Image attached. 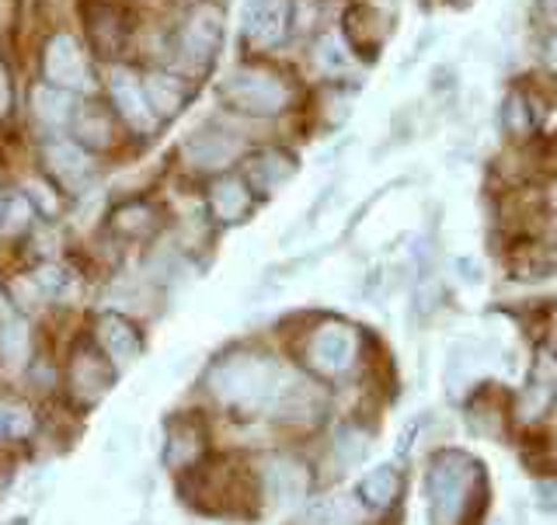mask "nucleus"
I'll use <instances>...</instances> for the list:
<instances>
[{"instance_id": "1", "label": "nucleus", "mask_w": 557, "mask_h": 525, "mask_svg": "<svg viewBox=\"0 0 557 525\" xmlns=\"http://www.w3.org/2000/svg\"><path fill=\"white\" fill-rule=\"evenodd\" d=\"M286 370L269 355H251V352H237L220 359L213 370H209V393L223 404L234 408H248V411H272L278 390L286 387Z\"/></svg>"}, {"instance_id": "2", "label": "nucleus", "mask_w": 557, "mask_h": 525, "mask_svg": "<svg viewBox=\"0 0 557 525\" xmlns=\"http://www.w3.org/2000/svg\"><path fill=\"white\" fill-rule=\"evenodd\" d=\"M474 484H478V470L463 452H443V457H435L429 470L432 525H460Z\"/></svg>"}, {"instance_id": "3", "label": "nucleus", "mask_w": 557, "mask_h": 525, "mask_svg": "<svg viewBox=\"0 0 557 525\" xmlns=\"http://www.w3.org/2000/svg\"><path fill=\"white\" fill-rule=\"evenodd\" d=\"M223 98L231 101L237 112L275 115L286 109L289 91L283 80L265 74V70H234V74L223 80Z\"/></svg>"}, {"instance_id": "4", "label": "nucleus", "mask_w": 557, "mask_h": 525, "mask_svg": "<svg viewBox=\"0 0 557 525\" xmlns=\"http://www.w3.org/2000/svg\"><path fill=\"white\" fill-rule=\"evenodd\" d=\"M356 359V330L345 324H324L318 335L310 338V362L313 370H321L324 376L345 373Z\"/></svg>"}, {"instance_id": "5", "label": "nucleus", "mask_w": 557, "mask_h": 525, "mask_svg": "<svg viewBox=\"0 0 557 525\" xmlns=\"http://www.w3.org/2000/svg\"><path fill=\"white\" fill-rule=\"evenodd\" d=\"M220 39H223V14L206 4L188 17V25L182 32V57L191 66H206L216 57Z\"/></svg>"}, {"instance_id": "6", "label": "nucleus", "mask_w": 557, "mask_h": 525, "mask_svg": "<svg viewBox=\"0 0 557 525\" xmlns=\"http://www.w3.org/2000/svg\"><path fill=\"white\" fill-rule=\"evenodd\" d=\"M240 28L251 46H275L286 35V0H244Z\"/></svg>"}, {"instance_id": "7", "label": "nucleus", "mask_w": 557, "mask_h": 525, "mask_svg": "<svg viewBox=\"0 0 557 525\" xmlns=\"http://www.w3.org/2000/svg\"><path fill=\"white\" fill-rule=\"evenodd\" d=\"M240 153V139L223 129H199L185 139V161L199 171L226 167Z\"/></svg>"}, {"instance_id": "8", "label": "nucleus", "mask_w": 557, "mask_h": 525, "mask_svg": "<svg viewBox=\"0 0 557 525\" xmlns=\"http://www.w3.org/2000/svg\"><path fill=\"white\" fill-rule=\"evenodd\" d=\"M109 80H112V98H115L119 115L126 118L136 133H150L157 126V118H153L150 104H147L144 84H139L126 66H115L109 74Z\"/></svg>"}, {"instance_id": "9", "label": "nucleus", "mask_w": 557, "mask_h": 525, "mask_svg": "<svg viewBox=\"0 0 557 525\" xmlns=\"http://www.w3.org/2000/svg\"><path fill=\"white\" fill-rule=\"evenodd\" d=\"M487 365V345L478 341V338H463L449 348L446 355V373H443V383L446 390L457 397L460 390H467L470 383L478 379V373Z\"/></svg>"}, {"instance_id": "10", "label": "nucleus", "mask_w": 557, "mask_h": 525, "mask_svg": "<svg viewBox=\"0 0 557 525\" xmlns=\"http://www.w3.org/2000/svg\"><path fill=\"white\" fill-rule=\"evenodd\" d=\"M46 74L49 80L70 91V87H84L87 84V74H84V57L77 42L70 39V35H57V39L49 42L46 49Z\"/></svg>"}, {"instance_id": "11", "label": "nucleus", "mask_w": 557, "mask_h": 525, "mask_svg": "<svg viewBox=\"0 0 557 525\" xmlns=\"http://www.w3.org/2000/svg\"><path fill=\"white\" fill-rule=\"evenodd\" d=\"M98 341L104 352H109V359L115 362V370H129V365H136L139 352H144V345H139L129 321L115 317V313L98 321Z\"/></svg>"}, {"instance_id": "12", "label": "nucleus", "mask_w": 557, "mask_h": 525, "mask_svg": "<svg viewBox=\"0 0 557 525\" xmlns=\"http://www.w3.org/2000/svg\"><path fill=\"white\" fill-rule=\"evenodd\" d=\"M265 487H269V498L275 504H296L307 498V487H310V477L300 463L293 460H272L269 470H265Z\"/></svg>"}, {"instance_id": "13", "label": "nucleus", "mask_w": 557, "mask_h": 525, "mask_svg": "<svg viewBox=\"0 0 557 525\" xmlns=\"http://www.w3.org/2000/svg\"><path fill=\"white\" fill-rule=\"evenodd\" d=\"M397 495H400V474L394 466L370 470V474H366L362 484H359L362 504H370V509H376V512L391 509V504L397 501Z\"/></svg>"}, {"instance_id": "14", "label": "nucleus", "mask_w": 557, "mask_h": 525, "mask_svg": "<svg viewBox=\"0 0 557 525\" xmlns=\"http://www.w3.org/2000/svg\"><path fill=\"white\" fill-rule=\"evenodd\" d=\"M32 109L35 115H39L46 126H66L70 118H74V109L77 101L70 91H63V87H35L32 91Z\"/></svg>"}, {"instance_id": "15", "label": "nucleus", "mask_w": 557, "mask_h": 525, "mask_svg": "<svg viewBox=\"0 0 557 525\" xmlns=\"http://www.w3.org/2000/svg\"><path fill=\"white\" fill-rule=\"evenodd\" d=\"M46 164L63 185H81L87 178V153L74 143H49L46 147Z\"/></svg>"}, {"instance_id": "16", "label": "nucleus", "mask_w": 557, "mask_h": 525, "mask_svg": "<svg viewBox=\"0 0 557 525\" xmlns=\"http://www.w3.org/2000/svg\"><path fill=\"white\" fill-rule=\"evenodd\" d=\"M144 95H147L150 112H157V115H174V112H182V104H185L182 84L168 74H150L144 80Z\"/></svg>"}, {"instance_id": "17", "label": "nucleus", "mask_w": 557, "mask_h": 525, "mask_svg": "<svg viewBox=\"0 0 557 525\" xmlns=\"http://www.w3.org/2000/svg\"><path fill=\"white\" fill-rule=\"evenodd\" d=\"M293 174H296L293 157L278 153V150L261 153L258 161L251 164V182H255L261 191H275L278 185H286V182L293 178Z\"/></svg>"}, {"instance_id": "18", "label": "nucleus", "mask_w": 557, "mask_h": 525, "mask_svg": "<svg viewBox=\"0 0 557 525\" xmlns=\"http://www.w3.org/2000/svg\"><path fill=\"white\" fill-rule=\"evenodd\" d=\"M251 205V196H248V185L237 182V178H223L213 185V213L223 220V223H234L248 213Z\"/></svg>"}, {"instance_id": "19", "label": "nucleus", "mask_w": 557, "mask_h": 525, "mask_svg": "<svg viewBox=\"0 0 557 525\" xmlns=\"http://www.w3.org/2000/svg\"><path fill=\"white\" fill-rule=\"evenodd\" d=\"M28 345H32V335H28V324L22 317H11V321L0 324V355H4V365L22 370L25 359H28Z\"/></svg>"}, {"instance_id": "20", "label": "nucleus", "mask_w": 557, "mask_h": 525, "mask_svg": "<svg viewBox=\"0 0 557 525\" xmlns=\"http://www.w3.org/2000/svg\"><path fill=\"white\" fill-rule=\"evenodd\" d=\"M366 452H370V435L356 425H345L338 435H335V460L342 470H352L366 460Z\"/></svg>"}, {"instance_id": "21", "label": "nucleus", "mask_w": 557, "mask_h": 525, "mask_svg": "<svg viewBox=\"0 0 557 525\" xmlns=\"http://www.w3.org/2000/svg\"><path fill=\"white\" fill-rule=\"evenodd\" d=\"M196 439H199V432L191 428V425H178L174 428V435H171V449H168V463L171 466H182V463H188L191 457H196Z\"/></svg>"}, {"instance_id": "22", "label": "nucleus", "mask_w": 557, "mask_h": 525, "mask_svg": "<svg viewBox=\"0 0 557 525\" xmlns=\"http://www.w3.org/2000/svg\"><path fill=\"white\" fill-rule=\"evenodd\" d=\"M307 525H345L348 522V512L345 504L335 501V498H324V501H313L307 515H304Z\"/></svg>"}, {"instance_id": "23", "label": "nucleus", "mask_w": 557, "mask_h": 525, "mask_svg": "<svg viewBox=\"0 0 557 525\" xmlns=\"http://www.w3.org/2000/svg\"><path fill=\"white\" fill-rule=\"evenodd\" d=\"M318 63H321V70H327V74H342V70H348L352 66V57L342 49V42L338 39H321V46H318Z\"/></svg>"}, {"instance_id": "24", "label": "nucleus", "mask_w": 557, "mask_h": 525, "mask_svg": "<svg viewBox=\"0 0 557 525\" xmlns=\"http://www.w3.org/2000/svg\"><path fill=\"white\" fill-rule=\"evenodd\" d=\"M502 118H505V129L509 133H527L530 129V109H527V98L522 95H509L505 98V109H502Z\"/></svg>"}, {"instance_id": "25", "label": "nucleus", "mask_w": 557, "mask_h": 525, "mask_svg": "<svg viewBox=\"0 0 557 525\" xmlns=\"http://www.w3.org/2000/svg\"><path fill=\"white\" fill-rule=\"evenodd\" d=\"M28 220H32V205H28V199H25V196L8 199V205H4V230H8V234L25 230V223H28Z\"/></svg>"}, {"instance_id": "26", "label": "nucleus", "mask_w": 557, "mask_h": 525, "mask_svg": "<svg viewBox=\"0 0 557 525\" xmlns=\"http://www.w3.org/2000/svg\"><path fill=\"white\" fill-rule=\"evenodd\" d=\"M87 379L95 383V393L101 397L104 393V387H109V379H104L101 373H98V365L91 362V359H81L77 362V370H74V383H77V390L84 393V387H87Z\"/></svg>"}, {"instance_id": "27", "label": "nucleus", "mask_w": 557, "mask_h": 525, "mask_svg": "<svg viewBox=\"0 0 557 525\" xmlns=\"http://www.w3.org/2000/svg\"><path fill=\"white\" fill-rule=\"evenodd\" d=\"M547 404H550V387H530L527 390V397H522V417H540L547 411Z\"/></svg>"}, {"instance_id": "28", "label": "nucleus", "mask_w": 557, "mask_h": 525, "mask_svg": "<svg viewBox=\"0 0 557 525\" xmlns=\"http://www.w3.org/2000/svg\"><path fill=\"white\" fill-rule=\"evenodd\" d=\"M35 286H39L42 292L49 296H60L66 289V272L63 268H42V272H35Z\"/></svg>"}, {"instance_id": "29", "label": "nucleus", "mask_w": 557, "mask_h": 525, "mask_svg": "<svg viewBox=\"0 0 557 525\" xmlns=\"http://www.w3.org/2000/svg\"><path fill=\"white\" fill-rule=\"evenodd\" d=\"M32 428V414L25 408H11L8 411V435H25Z\"/></svg>"}, {"instance_id": "30", "label": "nucleus", "mask_w": 557, "mask_h": 525, "mask_svg": "<svg viewBox=\"0 0 557 525\" xmlns=\"http://www.w3.org/2000/svg\"><path fill=\"white\" fill-rule=\"evenodd\" d=\"M536 22L557 32V0H536Z\"/></svg>"}, {"instance_id": "31", "label": "nucleus", "mask_w": 557, "mask_h": 525, "mask_svg": "<svg viewBox=\"0 0 557 525\" xmlns=\"http://www.w3.org/2000/svg\"><path fill=\"white\" fill-rule=\"evenodd\" d=\"M11 112V80H8V70L0 63V118Z\"/></svg>"}, {"instance_id": "32", "label": "nucleus", "mask_w": 557, "mask_h": 525, "mask_svg": "<svg viewBox=\"0 0 557 525\" xmlns=\"http://www.w3.org/2000/svg\"><path fill=\"white\" fill-rule=\"evenodd\" d=\"M28 188H32V196H39V202H42V209H46V213H52V209H57V199H52V196H49V188H46V185H39V182H32Z\"/></svg>"}, {"instance_id": "33", "label": "nucleus", "mask_w": 557, "mask_h": 525, "mask_svg": "<svg viewBox=\"0 0 557 525\" xmlns=\"http://www.w3.org/2000/svg\"><path fill=\"white\" fill-rule=\"evenodd\" d=\"M536 491L544 495V498H540V501H544L550 512H557V484H554V480H550V484H540Z\"/></svg>"}, {"instance_id": "34", "label": "nucleus", "mask_w": 557, "mask_h": 525, "mask_svg": "<svg viewBox=\"0 0 557 525\" xmlns=\"http://www.w3.org/2000/svg\"><path fill=\"white\" fill-rule=\"evenodd\" d=\"M547 66H550V70H557V35H554L550 46H547Z\"/></svg>"}, {"instance_id": "35", "label": "nucleus", "mask_w": 557, "mask_h": 525, "mask_svg": "<svg viewBox=\"0 0 557 525\" xmlns=\"http://www.w3.org/2000/svg\"><path fill=\"white\" fill-rule=\"evenodd\" d=\"M8 411H11V408H0V439L8 435Z\"/></svg>"}, {"instance_id": "36", "label": "nucleus", "mask_w": 557, "mask_h": 525, "mask_svg": "<svg viewBox=\"0 0 557 525\" xmlns=\"http://www.w3.org/2000/svg\"><path fill=\"white\" fill-rule=\"evenodd\" d=\"M550 205L557 209V185H554V191H550Z\"/></svg>"}, {"instance_id": "37", "label": "nucleus", "mask_w": 557, "mask_h": 525, "mask_svg": "<svg viewBox=\"0 0 557 525\" xmlns=\"http://www.w3.org/2000/svg\"><path fill=\"white\" fill-rule=\"evenodd\" d=\"M554 327H557V324H554Z\"/></svg>"}]
</instances>
